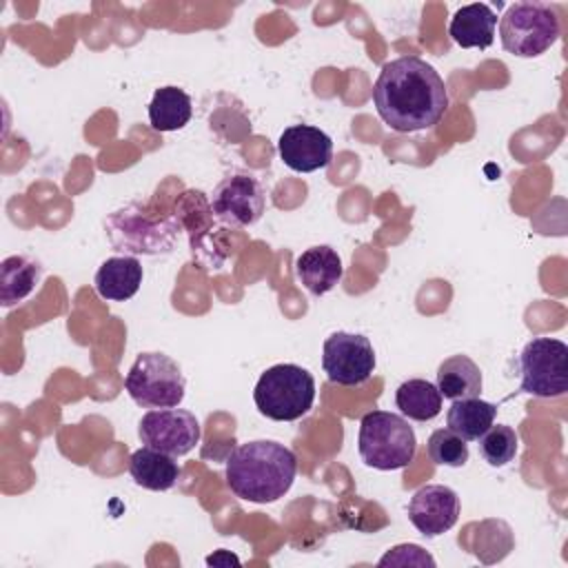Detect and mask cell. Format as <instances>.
Here are the masks:
<instances>
[{
  "instance_id": "1",
  "label": "cell",
  "mask_w": 568,
  "mask_h": 568,
  "mask_svg": "<svg viewBox=\"0 0 568 568\" xmlns=\"http://www.w3.org/2000/svg\"><path fill=\"white\" fill-rule=\"evenodd\" d=\"M373 104L393 131L413 133L444 118L448 91L433 64L417 55H402L382 67L373 84Z\"/></svg>"
},
{
  "instance_id": "2",
  "label": "cell",
  "mask_w": 568,
  "mask_h": 568,
  "mask_svg": "<svg viewBox=\"0 0 568 568\" xmlns=\"http://www.w3.org/2000/svg\"><path fill=\"white\" fill-rule=\"evenodd\" d=\"M224 475L235 497L271 504L291 490L297 475V457L280 442L255 439L229 455Z\"/></svg>"
},
{
  "instance_id": "3",
  "label": "cell",
  "mask_w": 568,
  "mask_h": 568,
  "mask_svg": "<svg viewBox=\"0 0 568 568\" xmlns=\"http://www.w3.org/2000/svg\"><path fill=\"white\" fill-rule=\"evenodd\" d=\"M415 448V430L402 415L371 410L362 417L357 450L366 466L377 470H399L413 462Z\"/></svg>"
},
{
  "instance_id": "4",
  "label": "cell",
  "mask_w": 568,
  "mask_h": 568,
  "mask_svg": "<svg viewBox=\"0 0 568 568\" xmlns=\"http://www.w3.org/2000/svg\"><path fill=\"white\" fill-rule=\"evenodd\" d=\"M257 410L275 422H295L315 402V379L297 364H275L266 368L253 390Z\"/></svg>"
},
{
  "instance_id": "5",
  "label": "cell",
  "mask_w": 568,
  "mask_h": 568,
  "mask_svg": "<svg viewBox=\"0 0 568 568\" xmlns=\"http://www.w3.org/2000/svg\"><path fill=\"white\" fill-rule=\"evenodd\" d=\"M559 38V18L544 2H515L499 20L501 47L517 58H537Z\"/></svg>"
},
{
  "instance_id": "6",
  "label": "cell",
  "mask_w": 568,
  "mask_h": 568,
  "mask_svg": "<svg viewBox=\"0 0 568 568\" xmlns=\"http://www.w3.org/2000/svg\"><path fill=\"white\" fill-rule=\"evenodd\" d=\"M106 237L113 248L131 255H160L175 246L180 222L178 217L151 220L138 204L122 206L104 220Z\"/></svg>"
},
{
  "instance_id": "7",
  "label": "cell",
  "mask_w": 568,
  "mask_h": 568,
  "mask_svg": "<svg viewBox=\"0 0 568 568\" xmlns=\"http://www.w3.org/2000/svg\"><path fill=\"white\" fill-rule=\"evenodd\" d=\"M124 388L142 408H173L184 399L186 379L169 355L140 353L124 377Z\"/></svg>"
},
{
  "instance_id": "8",
  "label": "cell",
  "mask_w": 568,
  "mask_h": 568,
  "mask_svg": "<svg viewBox=\"0 0 568 568\" xmlns=\"http://www.w3.org/2000/svg\"><path fill=\"white\" fill-rule=\"evenodd\" d=\"M519 393L535 397H561L568 390V346L555 337L530 339L519 357Z\"/></svg>"
},
{
  "instance_id": "9",
  "label": "cell",
  "mask_w": 568,
  "mask_h": 568,
  "mask_svg": "<svg viewBox=\"0 0 568 568\" xmlns=\"http://www.w3.org/2000/svg\"><path fill=\"white\" fill-rule=\"evenodd\" d=\"M322 368L331 384L362 386L375 371L371 339L359 333H331L322 346Z\"/></svg>"
},
{
  "instance_id": "10",
  "label": "cell",
  "mask_w": 568,
  "mask_h": 568,
  "mask_svg": "<svg viewBox=\"0 0 568 568\" xmlns=\"http://www.w3.org/2000/svg\"><path fill=\"white\" fill-rule=\"evenodd\" d=\"M266 206V195L251 173H229L211 195V213L226 226L242 229L255 224Z\"/></svg>"
},
{
  "instance_id": "11",
  "label": "cell",
  "mask_w": 568,
  "mask_h": 568,
  "mask_svg": "<svg viewBox=\"0 0 568 568\" xmlns=\"http://www.w3.org/2000/svg\"><path fill=\"white\" fill-rule=\"evenodd\" d=\"M142 444L162 450L171 457H182L195 448L202 428L197 417L184 408H160L149 410L138 426Z\"/></svg>"
},
{
  "instance_id": "12",
  "label": "cell",
  "mask_w": 568,
  "mask_h": 568,
  "mask_svg": "<svg viewBox=\"0 0 568 568\" xmlns=\"http://www.w3.org/2000/svg\"><path fill=\"white\" fill-rule=\"evenodd\" d=\"M408 519L424 537H437L457 524L459 497L450 486L426 484L413 493Z\"/></svg>"
},
{
  "instance_id": "13",
  "label": "cell",
  "mask_w": 568,
  "mask_h": 568,
  "mask_svg": "<svg viewBox=\"0 0 568 568\" xmlns=\"http://www.w3.org/2000/svg\"><path fill=\"white\" fill-rule=\"evenodd\" d=\"M282 162L297 173H313L328 166L333 158V140L326 131L311 124H291L277 140Z\"/></svg>"
},
{
  "instance_id": "14",
  "label": "cell",
  "mask_w": 568,
  "mask_h": 568,
  "mask_svg": "<svg viewBox=\"0 0 568 568\" xmlns=\"http://www.w3.org/2000/svg\"><path fill=\"white\" fill-rule=\"evenodd\" d=\"M497 13L486 2L464 4L448 24V36L462 49H488L495 42Z\"/></svg>"
},
{
  "instance_id": "15",
  "label": "cell",
  "mask_w": 568,
  "mask_h": 568,
  "mask_svg": "<svg viewBox=\"0 0 568 568\" xmlns=\"http://www.w3.org/2000/svg\"><path fill=\"white\" fill-rule=\"evenodd\" d=\"M295 268H297V277L304 284V288L313 295L328 293L331 288L337 286V282L344 275L342 257L328 244H317V246L306 248L297 257Z\"/></svg>"
},
{
  "instance_id": "16",
  "label": "cell",
  "mask_w": 568,
  "mask_h": 568,
  "mask_svg": "<svg viewBox=\"0 0 568 568\" xmlns=\"http://www.w3.org/2000/svg\"><path fill=\"white\" fill-rule=\"evenodd\" d=\"M93 284L100 297L109 302H126L140 291L142 264L135 255L109 257L95 271Z\"/></svg>"
},
{
  "instance_id": "17",
  "label": "cell",
  "mask_w": 568,
  "mask_h": 568,
  "mask_svg": "<svg viewBox=\"0 0 568 568\" xmlns=\"http://www.w3.org/2000/svg\"><path fill=\"white\" fill-rule=\"evenodd\" d=\"M129 473L133 481L146 490H169L178 484V462L151 446H142L129 457Z\"/></svg>"
},
{
  "instance_id": "18",
  "label": "cell",
  "mask_w": 568,
  "mask_h": 568,
  "mask_svg": "<svg viewBox=\"0 0 568 568\" xmlns=\"http://www.w3.org/2000/svg\"><path fill=\"white\" fill-rule=\"evenodd\" d=\"M42 280V266L29 255H9L0 264V302L13 306L27 300Z\"/></svg>"
},
{
  "instance_id": "19",
  "label": "cell",
  "mask_w": 568,
  "mask_h": 568,
  "mask_svg": "<svg viewBox=\"0 0 568 568\" xmlns=\"http://www.w3.org/2000/svg\"><path fill=\"white\" fill-rule=\"evenodd\" d=\"M442 397L468 399L481 393V371L468 355H450L437 366V384Z\"/></svg>"
},
{
  "instance_id": "20",
  "label": "cell",
  "mask_w": 568,
  "mask_h": 568,
  "mask_svg": "<svg viewBox=\"0 0 568 568\" xmlns=\"http://www.w3.org/2000/svg\"><path fill=\"white\" fill-rule=\"evenodd\" d=\"M495 415H497V406L486 399H479V397L455 399L446 413V424L462 439L477 442L493 426Z\"/></svg>"
},
{
  "instance_id": "21",
  "label": "cell",
  "mask_w": 568,
  "mask_h": 568,
  "mask_svg": "<svg viewBox=\"0 0 568 568\" xmlns=\"http://www.w3.org/2000/svg\"><path fill=\"white\" fill-rule=\"evenodd\" d=\"M193 102L180 87H162L153 93L149 104V122L155 131H178L189 124Z\"/></svg>"
},
{
  "instance_id": "22",
  "label": "cell",
  "mask_w": 568,
  "mask_h": 568,
  "mask_svg": "<svg viewBox=\"0 0 568 568\" xmlns=\"http://www.w3.org/2000/svg\"><path fill=\"white\" fill-rule=\"evenodd\" d=\"M395 406L408 419L428 422L442 410V393L428 379H406L395 390Z\"/></svg>"
},
{
  "instance_id": "23",
  "label": "cell",
  "mask_w": 568,
  "mask_h": 568,
  "mask_svg": "<svg viewBox=\"0 0 568 568\" xmlns=\"http://www.w3.org/2000/svg\"><path fill=\"white\" fill-rule=\"evenodd\" d=\"M479 455L484 457V462L488 466L501 468L508 462H513L515 453H517V444L519 437L515 433V428H510L508 424H493L479 439Z\"/></svg>"
},
{
  "instance_id": "24",
  "label": "cell",
  "mask_w": 568,
  "mask_h": 568,
  "mask_svg": "<svg viewBox=\"0 0 568 568\" xmlns=\"http://www.w3.org/2000/svg\"><path fill=\"white\" fill-rule=\"evenodd\" d=\"M428 457L439 466H453L459 468L468 462V444L450 428L433 430L426 444Z\"/></svg>"
},
{
  "instance_id": "25",
  "label": "cell",
  "mask_w": 568,
  "mask_h": 568,
  "mask_svg": "<svg viewBox=\"0 0 568 568\" xmlns=\"http://www.w3.org/2000/svg\"><path fill=\"white\" fill-rule=\"evenodd\" d=\"M435 566V559L419 546L415 544H399L395 548H390L382 559L379 566Z\"/></svg>"
}]
</instances>
